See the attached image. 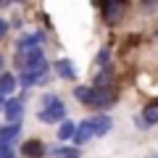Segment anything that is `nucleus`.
<instances>
[{"instance_id":"obj_1","label":"nucleus","mask_w":158,"mask_h":158,"mask_svg":"<svg viewBox=\"0 0 158 158\" xmlns=\"http://www.w3.org/2000/svg\"><path fill=\"white\" fill-rule=\"evenodd\" d=\"M74 98L82 106H92V108H111L116 100L113 90H95V87H74Z\"/></svg>"},{"instance_id":"obj_4","label":"nucleus","mask_w":158,"mask_h":158,"mask_svg":"<svg viewBox=\"0 0 158 158\" xmlns=\"http://www.w3.org/2000/svg\"><path fill=\"white\" fill-rule=\"evenodd\" d=\"M3 113L11 124H19V118L24 116V103L19 98H6V106H3Z\"/></svg>"},{"instance_id":"obj_8","label":"nucleus","mask_w":158,"mask_h":158,"mask_svg":"<svg viewBox=\"0 0 158 158\" xmlns=\"http://www.w3.org/2000/svg\"><path fill=\"white\" fill-rule=\"evenodd\" d=\"M21 135V124H8L0 127V148H11L16 142V137Z\"/></svg>"},{"instance_id":"obj_2","label":"nucleus","mask_w":158,"mask_h":158,"mask_svg":"<svg viewBox=\"0 0 158 158\" xmlns=\"http://www.w3.org/2000/svg\"><path fill=\"white\" fill-rule=\"evenodd\" d=\"M21 71H29V74H48V61H45V53L42 48H34V50H27L24 53V61H19Z\"/></svg>"},{"instance_id":"obj_7","label":"nucleus","mask_w":158,"mask_h":158,"mask_svg":"<svg viewBox=\"0 0 158 158\" xmlns=\"http://www.w3.org/2000/svg\"><path fill=\"white\" fill-rule=\"evenodd\" d=\"M45 153H48V148L42 145L40 140H27V142H21V156H24V158H45Z\"/></svg>"},{"instance_id":"obj_14","label":"nucleus","mask_w":158,"mask_h":158,"mask_svg":"<svg viewBox=\"0 0 158 158\" xmlns=\"http://www.w3.org/2000/svg\"><path fill=\"white\" fill-rule=\"evenodd\" d=\"M92 82H95V85H92L95 90H108V87L113 85V69H111V66H108V69H103V71L98 74V77L92 79Z\"/></svg>"},{"instance_id":"obj_10","label":"nucleus","mask_w":158,"mask_h":158,"mask_svg":"<svg viewBox=\"0 0 158 158\" xmlns=\"http://www.w3.org/2000/svg\"><path fill=\"white\" fill-rule=\"evenodd\" d=\"M142 124L145 127H156L158 124V100H153V103H148L145 108H142Z\"/></svg>"},{"instance_id":"obj_23","label":"nucleus","mask_w":158,"mask_h":158,"mask_svg":"<svg viewBox=\"0 0 158 158\" xmlns=\"http://www.w3.org/2000/svg\"><path fill=\"white\" fill-rule=\"evenodd\" d=\"M69 158H79V156H69Z\"/></svg>"},{"instance_id":"obj_6","label":"nucleus","mask_w":158,"mask_h":158,"mask_svg":"<svg viewBox=\"0 0 158 158\" xmlns=\"http://www.w3.org/2000/svg\"><path fill=\"white\" fill-rule=\"evenodd\" d=\"M90 127H92V137H103V135H108L113 129V118L106 116V113H100V116L90 118Z\"/></svg>"},{"instance_id":"obj_24","label":"nucleus","mask_w":158,"mask_h":158,"mask_svg":"<svg viewBox=\"0 0 158 158\" xmlns=\"http://www.w3.org/2000/svg\"><path fill=\"white\" fill-rule=\"evenodd\" d=\"M156 40H158V32H156Z\"/></svg>"},{"instance_id":"obj_21","label":"nucleus","mask_w":158,"mask_h":158,"mask_svg":"<svg viewBox=\"0 0 158 158\" xmlns=\"http://www.w3.org/2000/svg\"><path fill=\"white\" fill-rule=\"evenodd\" d=\"M3 106H6V98H3V95H0V111H3Z\"/></svg>"},{"instance_id":"obj_5","label":"nucleus","mask_w":158,"mask_h":158,"mask_svg":"<svg viewBox=\"0 0 158 158\" xmlns=\"http://www.w3.org/2000/svg\"><path fill=\"white\" fill-rule=\"evenodd\" d=\"M45 42V32L42 29H37V32H32V34H27V37H21L16 42V48H19V53H27V50H34V48H40Z\"/></svg>"},{"instance_id":"obj_11","label":"nucleus","mask_w":158,"mask_h":158,"mask_svg":"<svg viewBox=\"0 0 158 158\" xmlns=\"http://www.w3.org/2000/svg\"><path fill=\"white\" fill-rule=\"evenodd\" d=\"M48 82V74H29V71H21V77H19L16 85L21 87H34V85H45Z\"/></svg>"},{"instance_id":"obj_20","label":"nucleus","mask_w":158,"mask_h":158,"mask_svg":"<svg viewBox=\"0 0 158 158\" xmlns=\"http://www.w3.org/2000/svg\"><path fill=\"white\" fill-rule=\"evenodd\" d=\"M6 32H8V24L3 21V19H0V37H3V34H6Z\"/></svg>"},{"instance_id":"obj_17","label":"nucleus","mask_w":158,"mask_h":158,"mask_svg":"<svg viewBox=\"0 0 158 158\" xmlns=\"http://www.w3.org/2000/svg\"><path fill=\"white\" fill-rule=\"evenodd\" d=\"M95 63H98L100 69H108V66H111V50H108V48H100V53H98Z\"/></svg>"},{"instance_id":"obj_19","label":"nucleus","mask_w":158,"mask_h":158,"mask_svg":"<svg viewBox=\"0 0 158 158\" xmlns=\"http://www.w3.org/2000/svg\"><path fill=\"white\" fill-rule=\"evenodd\" d=\"M0 158H16L13 156V148H0Z\"/></svg>"},{"instance_id":"obj_15","label":"nucleus","mask_w":158,"mask_h":158,"mask_svg":"<svg viewBox=\"0 0 158 158\" xmlns=\"http://www.w3.org/2000/svg\"><path fill=\"white\" fill-rule=\"evenodd\" d=\"M13 90H16V77L8 74V71H3V74H0V95L8 98Z\"/></svg>"},{"instance_id":"obj_3","label":"nucleus","mask_w":158,"mask_h":158,"mask_svg":"<svg viewBox=\"0 0 158 158\" xmlns=\"http://www.w3.org/2000/svg\"><path fill=\"white\" fill-rule=\"evenodd\" d=\"M37 118H40V121H45V124H58V121H63V118H66V106H63V100L58 98L53 106L40 108Z\"/></svg>"},{"instance_id":"obj_16","label":"nucleus","mask_w":158,"mask_h":158,"mask_svg":"<svg viewBox=\"0 0 158 158\" xmlns=\"http://www.w3.org/2000/svg\"><path fill=\"white\" fill-rule=\"evenodd\" d=\"M74 132H77V124H74V121H69V118H63L61 124H58V140H61V142L71 140Z\"/></svg>"},{"instance_id":"obj_12","label":"nucleus","mask_w":158,"mask_h":158,"mask_svg":"<svg viewBox=\"0 0 158 158\" xmlns=\"http://www.w3.org/2000/svg\"><path fill=\"white\" fill-rule=\"evenodd\" d=\"M92 137V127H90V118H85V121H79L77 124V132H74L71 140L77 142V145H82V142H87Z\"/></svg>"},{"instance_id":"obj_22","label":"nucleus","mask_w":158,"mask_h":158,"mask_svg":"<svg viewBox=\"0 0 158 158\" xmlns=\"http://www.w3.org/2000/svg\"><path fill=\"white\" fill-rule=\"evenodd\" d=\"M0 69H3V56H0Z\"/></svg>"},{"instance_id":"obj_9","label":"nucleus","mask_w":158,"mask_h":158,"mask_svg":"<svg viewBox=\"0 0 158 158\" xmlns=\"http://www.w3.org/2000/svg\"><path fill=\"white\" fill-rule=\"evenodd\" d=\"M100 8H103V19L108 24H116L121 19V13H124V3H103Z\"/></svg>"},{"instance_id":"obj_18","label":"nucleus","mask_w":158,"mask_h":158,"mask_svg":"<svg viewBox=\"0 0 158 158\" xmlns=\"http://www.w3.org/2000/svg\"><path fill=\"white\" fill-rule=\"evenodd\" d=\"M53 156H56V158H69V156H77V150H74V148H66V145H63V148H53Z\"/></svg>"},{"instance_id":"obj_13","label":"nucleus","mask_w":158,"mask_h":158,"mask_svg":"<svg viewBox=\"0 0 158 158\" xmlns=\"http://www.w3.org/2000/svg\"><path fill=\"white\" fill-rule=\"evenodd\" d=\"M56 71H58V77H61V79H69V82H71V79H77V69L71 66V61H69V58L56 61Z\"/></svg>"}]
</instances>
